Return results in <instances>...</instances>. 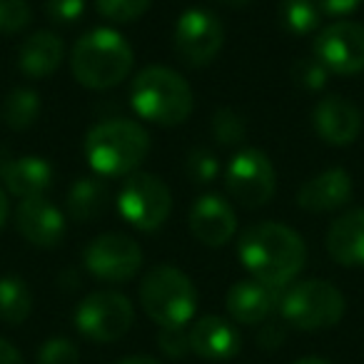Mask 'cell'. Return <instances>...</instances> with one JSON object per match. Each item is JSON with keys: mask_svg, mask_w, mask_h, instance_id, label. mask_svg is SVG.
Wrapping results in <instances>:
<instances>
[{"mask_svg": "<svg viewBox=\"0 0 364 364\" xmlns=\"http://www.w3.org/2000/svg\"><path fill=\"white\" fill-rule=\"evenodd\" d=\"M210 130H213V137L218 145L232 147L245 140V135H247V122H245V117L240 115L235 107H220V110H215Z\"/></svg>", "mask_w": 364, "mask_h": 364, "instance_id": "obj_26", "label": "cell"}, {"mask_svg": "<svg viewBox=\"0 0 364 364\" xmlns=\"http://www.w3.org/2000/svg\"><path fill=\"white\" fill-rule=\"evenodd\" d=\"M140 304L160 327H185L198 312V289L182 269L157 264L142 277Z\"/></svg>", "mask_w": 364, "mask_h": 364, "instance_id": "obj_5", "label": "cell"}, {"mask_svg": "<svg viewBox=\"0 0 364 364\" xmlns=\"http://www.w3.org/2000/svg\"><path fill=\"white\" fill-rule=\"evenodd\" d=\"M43 110V100L33 87H16L0 102V120L11 130H28L36 125Z\"/></svg>", "mask_w": 364, "mask_h": 364, "instance_id": "obj_23", "label": "cell"}, {"mask_svg": "<svg viewBox=\"0 0 364 364\" xmlns=\"http://www.w3.org/2000/svg\"><path fill=\"white\" fill-rule=\"evenodd\" d=\"M85 13V0H46V16L55 26H70Z\"/></svg>", "mask_w": 364, "mask_h": 364, "instance_id": "obj_32", "label": "cell"}, {"mask_svg": "<svg viewBox=\"0 0 364 364\" xmlns=\"http://www.w3.org/2000/svg\"><path fill=\"white\" fill-rule=\"evenodd\" d=\"M312 125L327 145L344 147L352 145L362 132V112L347 97L327 95L314 105Z\"/></svg>", "mask_w": 364, "mask_h": 364, "instance_id": "obj_14", "label": "cell"}, {"mask_svg": "<svg viewBox=\"0 0 364 364\" xmlns=\"http://www.w3.org/2000/svg\"><path fill=\"white\" fill-rule=\"evenodd\" d=\"M85 157L100 177H125L137 172L150 152V135L135 120L115 117L90 127L85 135Z\"/></svg>", "mask_w": 364, "mask_h": 364, "instance_id": "obj_2", "label": "cell"}, {"mask_svg": "<svg viewBox=\"0 0 364 364\" xmlns=\"http://www.w3.org/2000/svg\"><path fill=\"white\" fill-rule=\"evenodd\" d=\"M115 364H160V362L152 359V357H127V359H120V362H115Z\"/></svg>", "mask_w": 364, "mask_h": 364, "instance_id": "obj_38", "label": "cell"}, {"mask_svg": "<svg viewBox=\"0 0 364 364\" xmlns=\"http://www.w3.org/2000/svg\"><path fill=\"white\" fill-rule=\"evenodd\" d=\"M277 13L279 26L289 36H309V33H317L319 26H322V11L317 8L314 0H282Z\"/></svg>", "mask_w": 364, "mask_h": 364, "instance_id": "obj_25", "label": "cell"}, {"mask_svg": "<svg viewBox=\"0 0 364 364\" xmlns=\"http://www.w3.org/2000/svg\"><path fill=\"white\" fill-rule=\"evenodd\" d=\"M190 352L198 357L208 359V362H228V359L237 357L242 339L240 332L228 322V319L218 317V314H205L190 327Z\"/></svg>", "mask_w": 364, "mask_h": 364, "instance_id": "obj_17", "label": "cell"}, {"mask_svg": "<svg viewBox=\"0 0 364 364\" xmlns=\"http://www.w3.org/2000/svg\"><path fill=\"white\" fill-rule=\"evenodd\" d=\"M16 230L36 247H55L65 237V215L46 195L26 198L16 208Z\"/></svg>", "mask_w": 364, "mask_h": 364, "instance_id": "obj_13", "label": "cell"}, {"mask_svg": "<svg viewBox=\"0 0 364 364\" xmlns=\"http://www.w3.org/2000/svg\"><path fill=\"white\" fill-rule=\"evenodd\" d=\"M185 175L195 185H210L220 175V160L208 147H193L185 157Z\"/></svg>", "mask_w": 364, "mask_h": 364, "instance_id": "obj_27", "label": "cell"}, {"mask_svg": "<svg viewBox=\"0 0 364 364\" xmlns=\"http://www.w3.org/2000/svg\"><path fill=\"white\" fill-rule=\"evenodd\" d=\"M0 180L18 200L41 198L53 188L55 172L46 157L26 155L18 160H0Z\"/></svg>", "mask_w": 364, "mask_h": 364, "instance_id": "obj_19", "label": "cell"}, {"mask_svg": "<svg viewBox=\"0 0 364 364\" xmlns=\"http://www.w3.org/2000/svg\"><path fill=\"white\" fill-rule=\"evenodd\" d=\"M65 58V43L53 31H38L18 50V70L31 80H46L55 75Z\"/></svg>", "mask_w": 364, "mask_h": 364, "instance_id": "obj_20", "label": "cell"}, {"mask_svg": "<svg viewBox=\"0 0 364 364\" xmlns=\"http://www.w3.org/2000/svg\"><path fill=\"white\" fill-rule=\"evenodd\" d=\"M110 188L100 175L77 177L65 198L68 218H73L75 223H92L110 208Z\"/></svg>", "mask_w": 364, "mask_h": 364, "instance_id": "obj_22", "label": "cell"}, {"mask_svg": "<svg viewBox=\"0 0 364 364\" xmlns=\"http://www.w3.org/2000/svg\"><path fill=\"white\" fill-rule=\"evenodd\" d=\"M135 65L130 43L112 28H95L75 43L70 70L80 85L90 90L117 87Z\"/></svg>", "mask_w": 364, "mask_h": 364, "instance_id": "obj_3", "label": "cell"}, {"mask_svg": "<svg viewBox=\"0 0 364 364\" xmlns=\"http://www.w3.org/2000/svg\"><path fill=\"white\" fill-rule=\"evenodd\" d=\"M190 232L208 247H223L237 232V215L232 205L215 193L195 200L190 210Z\"/></svg>", "mask_w": 364, "mask_h": 364, "instance_id": "obj_15", "label": "cell"}, {"mask_svg": "<svg viewBox=\"0 0 364 364\" xmlns=\"http://www.w3.org/2000/svg\"><path fill=\"white\" fill-rule=\"evenodd\" d=\"M130 102L142 120L162 127L180 125L195 110L190 82L165 65H150L137 73L130 87Z\"/></svg>", "mask_w": 364, "mask_h": 364, "instance_id": "obj_4", "label": "cell"}, {"mask_svg": "<svg viewBox=\"0 0 364 364\" xmlns=\"http://www.w3.org/2000/svg\"><path fill=\"white\" fill-rule=\"evenodd\" d=\"M157 344H160L162 352L172 359H180L190 352V337H188V332H185V327H160Z\"/></svg>", "mask_w": 364, "mask_h": 364, "instance_id": "obj_33", "label": "cell"}, {"mask_svg": "<svg viewBox=\"0 0 364 364\" xmlns=\"http://www.w3.org/2000/svg\"><path fill=\"white\" fill-rule=\"evenodd\" d=\"M8 198H6V193L0 190V230L6 228V223H8Z\"/></svg>", "mask_w": 364, "mask_h": 364, "instance_id": "obj_37", "label": "cell"}, {"mask_svg": "<svg viewBox=\"0 0 364 364\" xmlns=\"http://www.w3.org/2000/svg\"><path fill=\"white\" fill-rule=\"evenodd\" d=\"M294 364H332V362H327V359H319V357H304V359H299V362H294Z\"/></svg>", "mask_w": 364, "mask_h": 364, "instance_id": "obj_40", "label": "cell"}, {"mask_svg": "<svg viewBox=\"0 0 364 364\" xmlns=\"http://www.w3.org/2000/svg\"><path fill=\"white\" fill-rule=\"evenodd\" d=\"M0 364H26L23 362V354L3 337H0Z\"/></svg>", "mask_w": 364, "mask_h": 364, "instance_id": "obj_36", "label": "cell"}, {"mask_svg": "<svg viewBox=\"0 0 364 364\" xmlns=\"http://www.w3.org/2000/svg\"><path fill=\"white\" fill-rule=\"evenodd\" d=\"M117 210L122 220L140 232H155L172 213V193L152 172H132L117 193Z\"/></svg>", "mask_w": 364, "mask_h": 364, "instance_id": "obj_7", "label": "cell"}, {"mask_svg": "<svg viewBox=\"0 0 364 364\" xmlns=\"http://www.w3.org/2000/svg\"><path fill=\"white\" fill-rule=\"evenodd\" d=\"M33 23V11L28 0H0V33L18 36Z\"/></svg>", "mask_w": 364, "mask_h": 364, "instance_id": "obj_30", "label": "cell"}, {"mask_svg": "<svg viewBox=\"0 0 364 364\" xmlns=\"http://www.w3.org/2000/svg\"><path fill=\"white\" fill-rule=\"evenodd\" d=\"M354 195L352 177L344 167H329L309 177L297 190V205L307 213H332L347 205Z\"/></svg>", "mask_w": 364, "mask_h": 364, "instance_id": "obj_16", "label": "cell"}, {"mask_svg": "<svg viewBox=\"0 0 364 364\" xmlns=\"http://www.w3.org/2000/svg\"><path fill=\"white\" fill-rule=\"evenodd\" d=\"M317 8L322 11V16L329 18H339V16H349L354 13L359 6H362L364 0H314Z\"/></svg>", "mask_w": 364, "mask_h": 364, "instance_id": "obj_35", "label": "cell"}, {"mask_svg": "<svg viewBox=\"0 0 364 364\" xmlns=\"http://www.w3.org/2000/svg\"><path fill=\"white\" fill-rule=\"evenodd\" d=\"M237 257L255 279L284 289L307 262L304 240L282 223H255L237 240Z\"/></svg>", "mask_w": 364, "mask_h": 364, "instance_id": "obj_1", "label": "cell"}, {"mask_svg": "<svg viewBox=\"0 0 364 364\" xmlns=\"http://www.w3.org/2000/svg\"><path fill=\"white\" fill-rule=\"evenodd\" d=\"M289 75H292L294 85H299L302 90H309V92L322 90V87L327 85V80H329V70L314 55L294 60Z\"/></svg>", "mask_w": 364, "mask_h": 364, "instance_id": "obj_29", "label": "cell"}, {"mask_svg": "<svg viewBox=\"0 0 364 364\" xmlns=\"http://www.w3.org/2000/svg\"><path fill=\"white\" fill-rule=\"evenodd\" d=\"M152 0H95V8L110 23H135L150 11Z\"/></svg>", "mask_w": 364, "mask_h": 364, "instance_id": "obj_28", "label": "cell"}, {"mask_svg": "<svg viewBox=\"0 0 364 364\" xmlns=\"http://www.w3.org/2000/svg\"><path fill=\"white\" fill-rule=\"evenodd\" d=\"M33 312V294L31 287L16 274L0 277V322L18 327Z\"/></svg>", "mask_w": 364, "mask_h": 364, "instance_id": "obj_24", "label": "cell"}, {"mask_svg": "<svg viewBox=\"0 0 364 364\" xmlns=\"http://www.w3.org/2000/svg\"><path fill=\"white\" fill-rule=\"evenodd\" d=\"M175 53L193 68L210 65L225 46V26L208 8H188L172 33Z\"/></svg>", "mask_w": 364, "mask_h": 364, "instance_id": "obj_10", "label": "cell"}, {"mask_svg": "<svg viewBox=\"0 0 364 364\" xmlns=\"http://www.w3.org/2000/svg\"><path fill=\"white\" fill-rule=\"evenodd\" d=\"M279 314L294 329L317 332L329 329L344 317V294L324 279H304L287 287L279 299Z\"/></svg>", "mask_w": 364, "mask_h": 364, "instance_id": "obj_6", "label": "cell"}, {"mask_svg": "<svg viewBox=\"0 0 364 364\" xmlns=\"http://www.w3.org/2000/svg\"><path fill=\"white\" fill-rule=\"evenodd\" d=\"M327 252L337 264L364 267V208L349 210L329 225Z\"/></svg>", "mask_w": 364, "mask_h": 364, "instance_id": "obj_21", "label": "cell"}, {"mask_svg": "<svg viewBox=\"0 0 364 364\" xmlns=\"http://www.w3.org/2000/svg\"><path fill=\"white\" fill-rule=\"evenodd\" d=\"M225 188L237 205L257 210L274 198L277 172L262 150L242 147L225 167Z\"/></svg>", "mask_w": 364, "mask_h": 364, "instance_id": "obj_8", "label": "cell"}, {"mask_svg": "<svg viewBox=\"0 0 364 364\" xmlns=\"http://www.w3.org/2000/svg\"><path fill=\"white\" fill-rule=\"evenodd\" d=\"M312 53L329 75H357L364 70V26L354 21L329 23L317 31Z\"/></svg>", "mask_w": 364, "mask_h": 364, "instance_id": "obj_12", "label": "cell"}, {"mask_svg": "<svg viewBox=\"0 0 364 364\" xmlns=\"http://www.w3.org/2000/svg\"><path fill=\"white\" fill-rule=\"evenodd\" d=\"M132 322H135V309L130 299L110 289L87 294L75 309L77 332L92 342H117L130 332Z\"/></svg>", "mask_w": 364, "mask_h": 364, "instance_id": "obj_9", "label": "cell"}, {"mask_svg": "<svg viewBox=\"0 0 364 364\" xmlns=\"http://www.w3.org/2000/svg\"><path fill=\"white\" fill-rule=\"evenodd\" d=\"M142 247L120 232H105L90 240L82 252L85 269L102 282H127L142 267Z\"/></svg>", "mask_w": 364, "mask_h": 364, "instance_id": "obj_11", "label": "cell"}, {"mask_svg": "<svg viewBox=\"0 0 364 364\" xmlns=\"http://www.w3.org/2000/svg\"><path fill=\"white\" fill-rule=\"evenodd\" d=\"M284 289L264 284L259 279H240L228 292V312L242 324H262L279 307Z\"/></svg>", "mask_w": 364, "mask_h": 364, "instance_id": "obj_18", "label": "cell"}, {"mask_svg": "<svg viewBox=\"0 0 364 364\" xmlns=\"http://www.w3.org/2000/svg\"><path fill=\"white\" fill-rule=\"evenodd\" d=\"M284 319L282 322H274V319H264L262 327H259L257 332V344L262 349H267V352H272V349L282 347L284 337H287V329H284Z\"/></svg>", "mask_w": 364, "mask_h": 364, "instance_id": "obj_34", "label": "cell"}, {"mask_svg": "<svg viewBox=\"0 0 364 364\" xmlns=\"http://www.w3.org/2000/svg\"><path fill=\"white\" fill-rule=\"evenodd\" d=\"M218 3H223V6H228V8H247L255 0H218Z\"/></svg>", "mask_w": 364, "mask_h": 364, "instance_id": "obj_39", "label": "cell"}, {"mask_svg": "<svg viewBox=\"0 0 364 364\" xmlns=\"http://www.w3.org/2000/svg\"><path fill=\"white\" fill-rule=\"evenodd\" d=\"M38 364H80V349L65 337H53L38 349Z\"/></svg>", "mask_w": 364, "mask_h": 364, "instance_id": "obj_31", "label": "cell"}]
</instances>
